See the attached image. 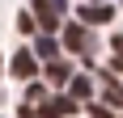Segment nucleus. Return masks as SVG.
<instances>
[{
    "label": "nucleus",
    "instance_id": "nucleus-1",
    "mask_svg": "<svg viewBox=\"0 0 123 118\" xmlns=\"http://www.w3.org/2000/svg\"><path fill=\"white\" fill-rule=\"evenodd\" d=\"M64 47L76 51V55H89V34L81 25H64Z\"/></svg>",
    "mask_w": 123,
    "mask_h": 118
},
{
    "label": "nucleus",
    "instance_id": "nucleus-2",
    "mask_svg": "<svg viewBox=\"0 0 123 118\" xmlns=\"http://www.w3.org/2000/svg\"><path fill=\"white\" fill-rule=\"evenodd\" d=\"M34 9H38V17H43V25L55 30V21H60V13H64V0H34Z\"/></svg>",
    "mask_w": 123,
    "mask_h": 118
},
{
    "label": "nucleus",
    "instance_id": "nucleus-3",
    "mask_svg": "<svg viewBox=\"0 0 123 118\" xmlns=\"http://www.w3.org/2000/svg\"><path fill=\"white\" fill-rule=\"evenodd\" d=\"M111 17H115L111 4H106V9H102V4H85V9H81V21L85 25H102V21H111Z\"/></svg>",
    "mask_w": 123,
    "mask_h": 118
},
{
    "label": "nucleus",
    "instance_id": "nucleus-4",
    "mask_svg": "<svg viewBox=\"0 0 123 118\" xmlns=\"http://www.w3.org/2000/svg\"><path fill=\"white\" fill-rule=\"evenodd\" d=\"M13 76H17V80L34 76V55H30V51H17V55H13Z\"/></svg>",
    "mask_w": 123,
    "mask_h": 118
},
{
    "label": "nucleus",
    "instance_id": "nucleus-5",
    "mask_svg": "<svg viewBox=\"0 0 123 118\" xmlns=\"http://www.w3.org/2000/svg\"><path fill=\"white\" fill-rule=\"evenodd\" d=\"M102 97H106L115 110H123V84H115L111 76H106V84H102Z\"/></svg>",
    "mask_w": 123,
    "mask_h": 118
},
{
    "label": "nucleus",
    "instance_id": "nucleus-6",
    "mask_svg": "<svg viewBox=\"0 0 123 118\" xmlns=\"http://www.w3.org/2000/svg\"><path fill=\"white\" fill-rule=\"evenodd\" d=\"M34 51H38V55H43V59H47V63H51V59L60 55V42H55V38H47V34H43V38H38V42H34Z\"/></svg>",
    "mask_w": 123,
    "mask_h": 118
},
{
    "label": "nucleus",
    "instance_id": "nucleus-7",
    "mask_svg": "<svg viewBox=\"0 0 123 118\" xmlns=\"http://www.w3.org/2000/svg\"><path fill=\"white\" fill-rule=\"evenodd\" d=\"M47 114H76V97H55V101H47Z\"/></svg>",
    "mask_w": 123,
    "mask_h": 118
},
{
    "label": "nucleus",
    "instance_id": "nucleus-8",
    "mask_svg": "<svg viewBox=\"0 0 123 118\" xmlns=\"http://www.w3.org/2000/svg\"><path fill=\"white\" fill-rule=\"evenodd\" d=\"M89 93H93V84H89V76H72V97H76V101H85Z\"/></svg>",
    "mask_w": 123,
    "mask_h": 118
},
{
    "label": "nucleus",
    "instance_id": "nucleus-9",
    "mask_svg": "<svg viewBox=\"0 0 123 118\" xmlns=\"http://www.w3.org/2000/svg\"><path fill=\"white\" fill-rule=\"evenodd\" d=\"M47 76H51V80H55V84H64V80H68V68H64V63H55V59H51V68H47Z\"/></svg>",
    "mask_w": 123,
    "mask_h": 118
}]
</instances>
